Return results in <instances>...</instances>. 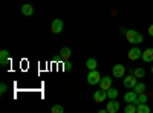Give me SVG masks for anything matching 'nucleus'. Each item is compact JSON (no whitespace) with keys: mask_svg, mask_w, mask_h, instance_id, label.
Segmentation results:
<instances>
[{"mask_svg":"<svg viewBox=\"0 0 153 113\" xmlns=\"http://www.w3.org/2000/svg\"><path fill=\"white\" fill-rule=\"evenodd\" d=\"M86 67H87L89 70L97 69V67H98V61H97L95 58H87V61H86Z\"/></svg>","mask_w":153,"mask_h":113,"instance_id":"nucleus-16","label":"nucleus"},{"mask_svg":"<svg viewBox=\"0 0 153 113\" xmlns=\"http://www.w3.org/2000/svg\"><path fill=\"white\" fill-rule=\"evenodd\" d=\"M136 83H138V78L133 73H130L129 77L124 78V87H127V89H133V87L136 86Z\"/></svg>","mask_w":153,"mask_h":113,"instance_id":"nucleus-8","label":"nucleus"},{"mask_svg":"<svg viewBox=\"0 0 153 113\" xmlns=\"http://www.w3.org/2000/svg\"><path fill=\"white\" fill-rule=\"evenodd\" d=\"M63 28H65V23H63V20H60V18H55L52 23H51V32L52 34H61Z\"/></svg>","mask_w":153,"mask_h":113,"instance_id":"nucleus-3","label":"nucleus"},{"mask_svg":"<svg viewBox=\"0 0 153 113\" xmlns=\"http://www.w3.org/2000/svg\"><path fill=\"white\" fill-rule=\"evenodd\" d=\"M112 78L110 77H107V75H106V77H101V81H100V87H101V89H104V90H109L110 89V87H112Z\"/></svg>","mask_w":153,"mask_h":113,"instance_id":"nucleus-11","label":"nucleus"},{"mask_svg":"<svg viewBox=\"0 0 153 113\" xmlns=\"http://www.w3.org/2000/svg\"><path fill=\"white\" fill-rule=\"evenodd\" d=\"M135 77L138 78V80H141V78H144L146 77V69L144 67H136V69H133V72H132Z\"/></svg>","mask_w":153,"mask_h":113,"instance_id":"nucleus-17","label":"nucleus"},{"mask_svg":"<svg viewBox=\"0 0 153 113\" xmlns=\"http://www.w3.org/2000/svg\"><path fill=\"white\" fill-rule=\"evenodd\" d=\"M11 63V57H9V51L3 49V51H0V64L2 66H8Z\"/></svg>","mask_w":153,"mask_h":113,"instance_id":"nucleus-10","label":"nucleus"},{"mask_svg":"<svg viewBox=\"0 0 153 113\" xmlns=\"http://www.w3.org/2000/svg\"><path fill=\"white\" fill-rule=\"evenodd\" d=\"M22 14H23L25 17H31V16H34V6L29 5V3L22 5Z\"/></svg>","mask_w":153,"mask_h":113,"instance_id":"nucleus-14","label":"nucleus"},{"mask_svg":"<svg viewBox=\"0 0 153 113\" xmlns=\"http://www.w3.org/2000/svg\"><path fill=\"white\" fill-rule=\"evenodd\" d=\"M6 90H8V86L5 84V83H2V84H0V93H6Z\"/></svg>","mask_w":153,"mask_h":113,"instance_id":"nucleus-24","label":"nucleus"},{"mask_svg":"<svg viewBox=\"0 0 153 113\" xmlns=\"http://www.w3.org/2000/svg\"><path fill=\"white\" fill-rule=\"evenodd\" d=\"M107 113H118L120 112V103L117 101V99H110V101L107 103Z\"/></svg>","mask_w":153,"mask_h":113,"instance_id":"nucleus-9","label":"nucleus"},{"mask_svg":"<svg viewBox=\"0 0 153 113\" xmlns=\"http://www.w3.org/2000/svg\"><path fill=\"white\" fill-rule=\"evenodd\" d=\"M152 73H153V66H152Z\"/></svg>","mask_w":153,"mask_h":113,"instance_id":"nucleus-27","label":"nucleus"},{"mask_svg":"<svg viewBox=\"0 0 153 113\" xmlns=\"http://www.w3.org/2000/svg\"><path fill=\"white\" fill-rule=\"evenodd\" d=\"M150 112H152V109L146 103H139L136 106V113H150Z\"/></svg>","mask_w":153,"mask_h":113,"instance_id":"nucleus-15","label":"nucleus"},{"mask_svg":"<svg viewBox=\"0 0 153 113\" xmlns=\"http://www.w3.org/2000/svg\"><path fill=\"white\" fill-rule=\"evenodd\" d=\"M141 55H143V51H141V49H139L138 46H133L130 51H129V55H127V57H129L130 61H136V60L141 58Z\"/></svg>","mask_w":153,"mask_h":113,"instance_id":"nucleus-7","label":"nucleus"},{"mask_svg":"<svg viewBox=\"0 0 153 113\" xmlns=\"http://www.w3.org/2000/svg\"><path fill=\"white\" fill-rule=\"evenodd\" d=\"M124 112H126V113H136V104H133V103L127 104V106L124 107Z\"/></svg>","mask_w":153,"mask_h":113,"instance_id":"nucleus-20","label":"nucleus"},{"mask_svg":"<svg viewBox=\"0 0 153 113\" xmlns=\"http://www.w3.org/2000/svg\"><path fill=\"white\" fill-rule=\"evenodd\" d=\"M72 67H74V66H72V63H71L69 60H68V61H65V70H66V72L72 70Z\"/></svg>","mask_w":153,"mask_h":113,"instance_id":"nucleus-23","label":"nucleus"},{"mask_svg":"<svg viewBox=\"0 0 153 113\" xmlns=\"http://www.w3.org/2000/svg\"><path fill=\"white\" fill-rule=\"evenodd\" d=\"M124 101L127 103V104H130V103H133V104H136L138 106V93L132 89V90H129V92H126L124 93Z\"/></svg>","mask_w":153,"mask_h":113,"instance_id":"nucleus-6","label":"nucleus"},{"mask_svg":"<svg viewBox=\"0 0 153 113\" xmlns=\"http://www.w3.org/2000/svg\"><path fill=\"white\" fill-rule=\"evenodd\" d=\"M118 95H120V92H118V89H115V87H110V89L107 90V98L109 99H117Z\"/></svg>","mask_w":153,"mask_h":113,"instance_id":"nucleus-18","label":"nucleus"},{"mask_svg":"<svg viewBox=\"0 0 153 113\" xmlns=\"http://www.w3.org/2000/svg\"><path fill=\"white\" fill-rule=\"evenodd\" d=\"M112 75H113V78H124V75H126V66L124 64H115L113 69H112Z\"/></svg>","mask_w":153,"mask_h":113,"instance_id":"nucleus-4","label":"nucleus"},{"mask_svg":"<svg viewBox=\"0 0 153 113\" xmlns=\"http://www.w3.org/2000/svg\"><path fill=\"white\" fill-rule=\"evenodd\" d=\"M147 32H149V35H150V37H153V24H150V26H149Z\"/></svg>","mask_w":153,"mask_h":113,"instance_id":"nucleus-25","label":"nucleus"},{"mask_svg":"<svg viewBox=\"0 0 153 113\" xmlns=\"http://www.w3.org/2000/svg\"><path fill=\"white\" fill-rule=\"evenodd\" d=\"M51 110H52V113H63V112H65V107L57 104V106H52V109H51Z\"/></svg>","mask_w":153,"mask_h":113,"instance_id":"nucleus-21","label":"nucleus"},{"mask_svg":"<svg viewBox=\"0 0 153 113\" xmlns=\"http://www.w3.org/2000/svg\"><path fill=\"white\" fill-rule=\"evenodd\" d=\"M94 99H95L97 104L104 103L106 99H107V90H104V89H101V87H100V90H97V92L94 93Z\"/></svg>","mask_w":153,"mask_h":113,"instance_id":"nucleus-5","label":"nucleus"},{"mask_svg":"<svg viewBox=\"0 0 153 113\" xmlns=\"http://www.w3.org/2000/svg\"><path fill=\"white\" fill-rule=\"evenodd\" d=\"M120 32H123V34H126V32H127V29H126V28H121V29H120Z\"/></svg>","mask_w":153,"mask_h":113,"instance_id":"nucleus-26","label":"nucleus"},{"mask_svg":"<svg viewBox=\"0 0 153 113\" xmlns=\"http://www.w3.org/2000/svg\"><path fill=\"white\" fill-rule=\"evenodd\" d=\"M141 58L144 60V63H153V47H147L143 52Z\"/></svg>","mask_w":153,"mask_h":113,"instance_id":"nucleus-13","label":"nucleus"},{"mask_svg":"<svg viewBox=\"0 0 153 113\" xmlns=\"http://www.w3.org/2000/svg\"><path fill=\"white\" fill-rule=\"evenodd\" d=\"M100 81H101L100 72H98L97 69L89 70V73H87V83L91 84V86H95V84H100Z\"/></svg>","mask_w":153,"mask_h":113,"instance_id":"nucleus-2","label":"nucleus"},{"mask_svg":"<svg viewBox=\"0 0 153 113\" xmlns=\"http://www.w3.org/2000/svg\"><path fill=\"white\" fill-rule=\"evenodd\" d=\"M71 55H72L71 47L65 46V47H61V49H60V58H61L63 61H68V60H71Z\"/></svg>","mask_w":153,"mask_h":113,"instance_id":"nucleus-12","label":"nucleus"},{"mask_svg":"<svg viewBox=\"0 0 153 113\" xmlns=\"http://www.w3.org/2000/svg\"><path fill=\"white\" fill-rule=\"evenodd\" d=\"M124 35H126L127 41H129L130 44H139V43L144 41L143 34L138 32V31H135V29H127V32H126Z\"/></svg>","mask_w":153,"mask_h":113,"instance_id":"nucleus-1","label":"nucleus"},{"mask_svg":"<svg viewBox=\"0 0 153 113\" xmlns=\"http://www.w3.org/2000/svg\"><path fill=\"white\" fill-rule=\"evenodd\" d=\"M133 90H135V92H136L138 95H139V93H146V84H144V83H139V81H138V83H136V86L133 87Z\"/></svg>","mask_w":153,"mask_h":113,"instance_id":"nucleus-19","label":"nucleus"},{"mask_svg":"<svg viewBox=\"0 0 153 113\" xmlns=\"http://www.w3.org/2000/svg\"><path fill=\"white\" fill-rule=\"evenodd\" d=\"M147 99H149V98H147L146 93H139V95H138V104H139V103H147Z\"/></svg>","mask_w":153,"mask_h":113,"instance_id":"nucleus-22","label":"nucleus"}]
</instances>
